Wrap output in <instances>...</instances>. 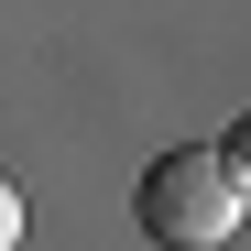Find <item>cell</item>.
<instances>
[{"label":"cell","mask_w":251,"mask_h":251,"mask_svg":"<svg viewBox=\"0 0 251 251\" xmlns=\"http://www.w3.org/2000/svg\"><path fill=\"white\" fill-rule=\"evenodd\" d=\"M142 240H164V251H219L240 219H251V197H240V175L207 142H175V153H153L142 164Z\"/></svg>","instance_id":"1"},{"label":"cell","mask_w":251,"mask_h":251,"mask_svg":"<svg viewBox=\"0 0 251 251\" xmlns=\"http://www.w3.org/2000/svg\"><path fill=\"white\" fill-rule=\"evenodd\" d=\"M219 164L240 175V197H251V120H229V142H219Z\"/></svg>","instance_id":"2"},{"label":"cell","mask_w":251,"mask_h":251,"mask_svg":"<svg viewBox=\"0 0 251 251\" xmlns=\"http://www.w3.org/2000/svg\"><path fill=\"white\" fill-rule=\"evenodd\" d=\"M11 240H22V186L0 175V251H11Z\"/></svg>","instance_id":"3"}]
</instances>
